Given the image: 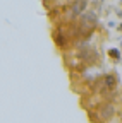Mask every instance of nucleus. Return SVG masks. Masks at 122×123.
Returning a JSON list of instances; mask_svg holds the SVG:
<instances>
[{
    "label": "nucleus",
    "instance_id": "f257e3e1",
    "mask_svg": "<svg viewBox=\"0 0 122 123\" xmlns=\"http://www.w3.org/2000/svg\"><path fill=\"white\" fill-rule=\"evenodd\" d=\"M88 9H89V0H76L74 4H71L65 9V19H69L71 22L78 21L79 15H83Z\"/></svg>",
    "mask_w": 122,
    "mask_h": 123
},
{
    "label": "nucleus",
    "instance_id": "f03ea898",
    "mask_svg": "<svg viewBox=\"0 0 122 123\" xmlns=\"http://www.w3.org/2000/svg\"><path fill=\"white\" fill-rule=\"evenodd\" d=\"M76 55H78V58L81 62H84L86 65H96L100 62V53L96 48H93V46H84V48H79L76 50Z\"/></svg>",
    "mask_w": 122,
    "mask_h": 123
},
{
    "label": "nucleus",
    "instance_id": "7ed1b4c3",
    "mask_svg": "<svg viewBox=\"0 0 122 123\" xmlns=\"http://www.w3.org/2000/svg\"><path fill=\"white\" fill-rule=\"evenodd\" d=\"M100 118H101V121H108V120H112L114 116H115V104H114V101H105L103 104H101V108H100Z\"/></svg>",
    "mask_w": 122,
    "mask_h": 123
},
{
    "label": "nucleus",
    "instance_id": "20e7f679",
    "mask_svg": "<svg viewBox=\"0 0 122 123\" xmlns=\"http://www.w3.org/2000/svg\"><path fill=\"white\" fill-rule=\"evenodd\" d=\"M53 41H55V44L58 46V48H64V46L71 41V36L67 34V31L64 27H57L53 31Z\"/></svg>",
    "mask_w": 122,
    "mask_h": 123
},
{
    "label": "nucleus",
    "instance_id": "39448f33",
    "mask_svg": "<svg viewBox=\"0 0 122 123\" xmlns=\"http://www.w3.org/2000/svg\"><path fill=\"white\" fill-rule=\"evenodd\" d=\"M101 80H103V86H105L107 91H112V89L115 87V84H117V79H115L114 74H107V75H103Z\"/></svg>",
    "mask_w": 122,
    "mask_h": 123
},
{
    "label": "nucleus",
    "instance_id": "423d86ee",
    "mask_svg": "<svg viewBox=\"0 0 122 123\" xmlns=\"http://www.w3.org/2000/svg\"><path fill=\"white\" fill-rule=\"evenodd\" d=\"M107 55H108V58H112L114 62H119L120 56H122V50L120 48H110L108 51H107Z\"/></svg>",
    "mask_w": 122,
    "mask_h": 123
},
{
    "label": "nucleus",
    "instance_id": "0eeeda50",
    "mask_svg": "<svg viewBox=\"0 0 122 123\" xmlns=\"http://www.w3.org/2000/svg\"><path fill=\"white\" fill-rule=\"evenodd\" d=\"M103 4H105V0H89V9H93L95 12H101L103 10Z\"/></svg>",
    "mask_w": 122,
    "mask_h": 123
},
{
    "label": "nucleus",
    "instance_id": "6e6552de",
    "mask_svg": "<svg viewBox=\"0 0 122 123\" xmlns=\"http://www.w3.org/2000/svg\"><path fill=\"white\" fill-rule=\"evenodd\" d=\"M88 115H89V120H91V123H101L100 113H96L95 110H89V111H88Z\"/></svg>",
    "mask_w": 122,
    "mask_h": 123
},
{
    "label": "nucleus",
    "instance_id": "1a4fd4ad",
    "mask_svg": "<svg viewBox=\"0 0 122 123\" xmlns=\"http://www.w3.org/2000/svg\"><path fill=\"white\" fill-rule=\"evenodd\" d=\"M107 26H108L110 29H114V27H117V22H115V21H108V22H107Z\"/></svg>",
    "mask_w": 122,
    "mask_h": 123
},
{
    "label": "nucleus",
    "instance_id": "9d476101",
    "mask_svg": "<svg viewBox=\"0 0 122 123\" xmlns=\"http://www.w3.org/2000/svg\"><path fill=\"white\" fill-rule=\"evenodd\" d=\"M112 9L115 10V14L119 15V17H122V9H120V7H112Z\"/></svg>",
    "mask_w": 122,
    "mask_h": 123
},
{
    "label": "nucleus",
    "instance_id": "9b49d317",
    "mask_svg": "<svg viewBox=\"0 0 122 123\" xmlns=\"http://www.w3.org/2000/svg\"><path fill=\"white\" fill-rule=\"evenodd\" d=\"M117 31H119V33H122V22L117 24Z\"/></svg>",
    "mask_w": 122,
    "mask_h": 123
},
{
    "label": "nucleus",
    "instance_id": "f8f14e48",
    "mask_svg": "<svg viewBox=\"0 0 122 123\" xmlns=\"http://www.w3.org/2000/svg\"><path fill=\"white\" fill-rule=\"evenodd\" d=\"M67 2H69V5H71V4H74V2H76V0H67Z\"/></svg>",
    "mask_w": 122,
    "mask_h": 123
},
{
    "label": "nucleus",
    "instance_id": "ddd939ff",
    "mask_svg": "<svg viewBox=\"0 0 122 123\" xmlns=\"http://www.w3.org/2000/svg\"><path fill=\"white\" fill-rule=\"evenodd\" d=\"M120 50H122V39H120Z\"/></svg>",
    "mask_w": 122,
    "mask_h": 123
},
{
    "label": "nucleus",
    "instance_id": "4468645a",
    "mask_svg": "<svg viewBox=\"0 0 122 123\" xmlns=\"http://www.w3.org/2000/svg\"><path fill=\"white\" fill-rule=\"evenodd\" d=\"M119 2H122V0H119Z\"/></svg>",
    "mask_w": 122,
    "mask_h": 123
},
{
    "label": "nucleus",
    "instance_id": "2eb2a0df",
    "mask_svg": "<svg viewBox=\"0 0 122 123\" xmlns=\"http://www.w3.org/2000/svg\"><path fill=\"white\" fill-rule=\"evenodd\" d=\"M120 123H122V121H120Z\"/></svg>",
    "mask_w": 122,
    "mask_h": 123
}]
</instances>
